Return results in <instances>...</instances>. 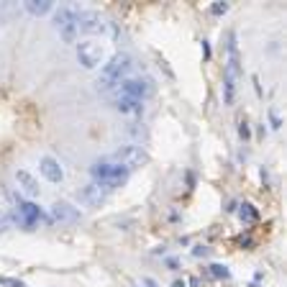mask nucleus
<instances>
[{
	"instance_id": "nucleus-1",
	"label": "nucleus",
	"mask_w": 287,
	"mask_h": 287,
	"mask_svg": "<svg viewBox=\"0 0 287 287\" xmlns=\"http://www.w3.org/2000/svg\"><path fill=\"white\" fill-rule=\"evenodd\" d=\"M128 70H131V57H128V54H116L108 64H103V70H100V75H98V80H95V87L105 93V90L121 85V82L126 80Z\"/></svg>"
},
{
	"instance_id": "nucleus-2",
	"label": "nucleus",
	"mask_w": 287,
	"mask_h": 287,
	"mask_svg": "<svg viewBox=\"0 0 287 287\" xmlns=\"http://www.w3.org/2000/svg\"><path fill=\"white\" fill-rule=\"evenodd\" d=\"M238 75H241V62H238L236 34H228V62H226V80H223V100H226V105H233V100H236Z\"/></svg>"
},
{
	"instance_id": "nucleus-3",
	"label": "nucleus",
	"mask_w": 287,
	"mask_h": 287,
	"mask_svg": "<svg viewBox=\"0 0 287 287\" xmlns=\"http://www.w3.org/2000/svg\"><path fill=\"white\" fill-rule=\"evenodd\" d=\"M90 172H93L95 182L105 185L108 190L121 187V185L128 180V174H131L126 167H121V164H116V162H111V159H98V162L90 167Z\"/></svg>"
},
{
	"instance_id": "nucleus-4",
	"label": "nucleus",
	"mask_w": 287,
	"mask_h": 287,
	"mask_svg": "<svg viewBox=\"0 0 287 287\" xmlns=\"http://www.w3.org/2000/svg\"><path fill=\"white\" fill-rule=\"evenodd\" d=\"M108 159L116 162V164H121V167H126V169L131 172V169L144 167V164L149 162V154H146L141 146H136V144H126V146H118Z\"/></svg>"
},
{
	"instance_id": "nucleus-5",
	"label": "nucleus",
	"mask_w": 287,
	"mask_h": 287,
	"mask_svg": "<svg viewBox=\"0 0 287 287\" xmlns=\"http://www.w3.org/2000/svg\"><path fill=\"white\" fill-rule=\"evenodd\" d=\"M154 93V82L149 77H126L118 87V98H134V100H146Z\"/></svg>"
},
{
	"instance_id": "nucleus-6",
	"label": "nucleus",
	"mask_w": 287,
	"mask_h": 287,
	"mask_svg": "<svg viewBox=\"0 0 287 287\" xmlns=\"http://www.w3.org/2000/svg\"><path fill=\"white\" fill-rule=\"evenodd\" d=\"M77 59H80L82 67L93 70V67L103 64V59H105V47H103L100 41H80V44H77Z\"/></svg>"
},
{
	"instance_id": "nucleus-7",
	"label": "nucleus",
	"mask_w": 287,
	"mask_h": 287,
	"mask_svg": "<svg viewBox=\"0 0 287 287\" xmlns=\"http://www.w3.org/2000/svg\"><path fill=\"white\" fill-rule=\"evenodd\" d=\"M44 218V213H41V208L36 205V203H24V200H18V213H16V223H21V226H26V228H34L39 220Z\"/></svg>"
},
{
	"instance_id": "nucleus-8",
	"label": "nucleus",
	"mask_w": 287,
	"mask_h": 287,
	"mask_svg": "<svg viewBox=\"0 0 287 287\" xmlns=\"http://www.w3.org/2000/svg\"><path fill=\"white\" fill-rule=\"evenodd\" d=\"M108 187L105 185H100V182H90V185H85L82 190H80V200L87 205V208H98L100 203H105V197H108Z\"/></svg>"
},
{
	"instance_id": "nucleus-9",
	"label": "nucleus",
	"mask_w": 287,
	"mask_h": 287,
	"mask_svg": "<svg viewBox=\"0 0 287 287\" xmlns=\"http://www.w3.org/2000/svg\"><path fill=\"white\" fill-rule=\"evenodd\" d=\"M77 29L85 34H100L105 29V24L98 11H77Z\"/></svg>"
},
{
	"instance_id": "nucleus-10",
	"label": "nucleus",
	"mask_w": 287,
	"mask_h": 287,
	"mask_svg": "<svg viewBox=\"0 0 287 287\" xmlns=\"http://www.w3.org/2000/svg\"><path fill=\"white\" fill-rule=\"evenodd\" d=\"M39 169H41V174L49 182H62L64 180V169H62V164L54 157H41L39 159Z\"/></svg>"
},
{
	"instance_id": "nucleus-11",
	"label": "nucleus",
	"mask_w": 287,
	"mask_h": 287,
	"mask_svg": "<svg viewBox=\"0 0 287 287\" xmlns=\"http://www.w3.org/2000/svg\"><path fill=\"white\" fill-rule=\"evenodd\" d=\"M116 111L121 116H128V118H139L144 113V100H134V98H116Z\"/></svg>"
},
{
	"instance_id": "nucleus-12",
	"label": "nucleus",
	"mask_w": 287,
	"mask_h": 287,
	"mask_svg": "<svg viewBox=\"0 0 287 287\" xmlns=\"http://www.w3.org/2000/svg\"><path fill=\"white\" fill-rule=\"evenodd\" d=\"M16 185H18V190H21L24 195H29V197H36V195H39V180H36L31 172H26V169H18V172H16Z\"/></svg>"
},
{
	"instance_id": "nucleus-13",
	"label": "nucleus",
	"mask_w": 287,
	"mask_h": 287,
	"mask_svg": "<svg viewBox=\"0 0 287 287\" xmlns=\"http://www.w3.org/2000/svg\"><path fill=\"white\" fill-rule=\"evenodd\" d=\"M54 26H57V31L70 29V26H77V11L70 8V6H62V8L54 13Z\"/></svg>"
},
{
	"instance_id": "nucleus-14",
	"label": "nucleus",
	"mask_w": 287,
	"mask_h": 287,
	"mask_svg": "<svg viewBox=\"0 0 287 287\" xmlns=\"http://www.w3.org/2000/svg\"><path fill=\"white\" fill-rule=\"evenodd\" d=\"M52 8H54L52 0H26V11L31 16H47Z\"/></svg>"
},
{
	"instance_id": "nucleus-15",
	"label": "nucleus",
	"mask_w": 287,
	"mask_h": 287,
	"mask_svg": "<svg viewBox=\"0 0 287 287\" xmlns=\"http://www.w3.org/2000/svg\"><path fill=\"white\" fill-rule=\"evenodd\" d=\"M52 215H54L57 220H75V218H77V210H72L67 203H54V205H52Z\"/></svg>"
},
{
	"instance_id": "nucleus-16",
	"label": "nucleus",
	"mask_w": 287,
	"mask_h": 287,
	"mask_svg": "<svg viewBox=\"0 0 287 287\" xmlns=\"http://www.w3.org/2000/svg\"><path fill=\"white\" fill-rule=\"evenodd\" d=\"M241 218H244V220H256V210H254V205L244 203V205H241Z\"/></svg>"
},
{
	"instance_id": "nucleus-17",
	"label": "nucleus",
	"mask_w": 287,
	"mask_h": 287,
	"mask_svg": "<svg viewBox=\"0 0 287 287\" xmlns=\"http://www.w3.org/2000/svg\"><path fill=\"white\" fill-rule=\"evenodd\" d=\"M0 284L3 287H26V282H21L16 277H0Z\"/></svg>"
},
{
	"instance_id": "nucleus-18",
	"label": "nucleus",
	"mask_w": 287,
	"mask_h": 287,
	"mask_svg": "<svg viewBox=\"0 0 287 287\" xmlns=\"http://www.w3.org/2000/svg\"><path fill=\"white\" fill-rule=\"evenodd\" d=\"M226 11H228V3H220V0L210 6V13H213V16H223Z\"/></svg>"
},
{
	"instance_id": "nucleus-19",
	"label": "nucleus",
	"mask_w": 287,
	"mask_h": 287,
	"mask_svg": "<svg viewBox=\"0 0 287 287\" xmlns=\"http://www.w3.org/2000/svg\"><path fill=\"white\" fill-rule=\"evenodd\" d=\"M210 272H213V277H223V279H226V277L231 274V272H228V269H226L223 264H213V267H210Z\"/></svg>"
},
{
	"instance_id": "nucleus-20",
	"label": "nucleus",
	"mask_w": 287,
	"mask_h": 287,
	"mask_svg": "<svg viewBox=\"0 0 287 287\" xmlns=\"http://www.w3.org/2000/svg\"><path fill=\"white\" fill-rule=\"evenodd\" d=\"M269 121H272V128H279V126H282V121H279V113H277V108H269Z\"/></svg>"
},
{
	"instance_id": "nucleus-21",
	"label": "nucleus",
	"mask_w": 287,
	"mask_h": 287,
	"mask_svg": "<svg viewBox=\"0 0 287 287\" xmlns=\"http://www.w3.org/2000/svg\"><path fill=\"white\" fill-rule=\"evenodd\" d=\"M238 136H241V139H249V126H246V123L238 126Z\"/></svg>"
},
{
	"instance_id": "nucleus-22",
	"label": "nucleus",
	"mask_w": 287,
	"mask_h": 287,
	"mask_svg": "<svg viewBox=\"0 0 287 287\" xmlns=\"http://www.w3.org/2000/svg\"><path fill=\"white\" fill-rule=\"evenodd\" d=\"M144 287H157V282H154L151 277H146V279H144Z\"/></svg>"
},
{
	"instance_id": "nucleus-23",
	"label": "nucleus",
	"mask_w": 287,
	"mask_h": 287,
	"mask_svg": "<svg viewBox=\"0 0 287 287\" xmlns=\"http://www.w3.org/2000/svg\"><path fill=\"white\" fill-rule=\"evenodd\" d=\"M174 287H185V282H174Z\"/></svg>"
}]
</instances>
